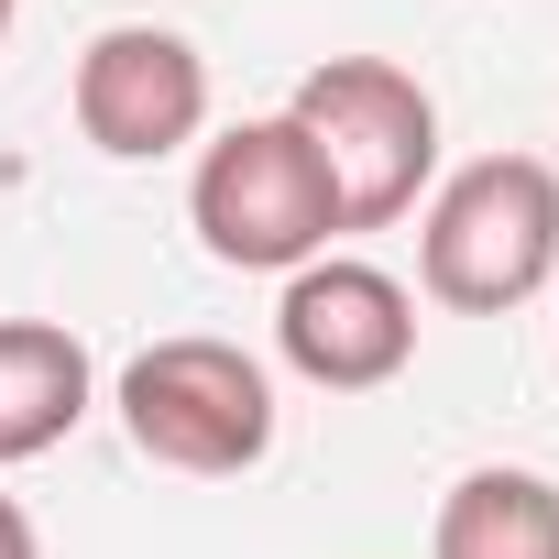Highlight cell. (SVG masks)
I'll return each mask as SVG.
<instances>
[{
  "mask_svg": "<svg viewBox=\"0 0 559 559\" xmlns=\"http://www.w3.org/2000/svg\"><path fill=\"white\" fill-rule=\"evenodd\" d=\"M559 274V165L548 154H472L439 176L417 219V286L450 319H504Z\"/></svg>",
  "mask_w": 559,
  "mask_h": 559,
  "instance_id": "6da1fadb",
  "label": "cell"
},
{
  "mask_svg": "<svg viewBox=\"0 0 559 559\" xmlns=\"http://www.w3.org/2000/svg\"><path fill=\"white\" fill-rule=\"evenodd\" d=\"M286 121L308 132L330 198H341V230H384L417 209V187L439 176V99L395 67V56H330L297 78Z\"/></svg>",
  "mask_w": 559,
  "mask_h": 559,
  "instance_id": "7a4b0ae2",
  "label": "cell"
},
{
  "mask_svg": "<svg viewBox=\"0 0 559 559\" xmlns=\"http://www.w3.org/2000/svg\"><path fill=\"white\" fill-rule=\"evenodd\" d=\"M121 439L154 461V472H187V483H230L274 450V373L241 352V341H154L121 362Z\"/></svg>",
  "mask_w": 559,
  "mask_h": 559,
  "instance_id": "3957f363",
  "label": "cell"
},
{
  "mask_svg": "<svg viewBox=\"0 0 559 559\" xmlns=\"http://www.w3.org/2000/svg\"><path fill=\"white\" fill-rule=\"evenodd\" d=\"M187 219H198V252L230 263V274H297V263L330 252L341 198H330L308 132L274 110V121H230L219 143H198Z\"/></svg>",
  "mask_w": 559,
  "mask_h": 559,
  "instance_id": "277c9868",
  "label": "cell"
},
{
  "mask_svg": "<svg viewBox=\"0 0 559 559\" xmlns=\"http://www.w3.org/2000/svg\"><path fill=\"white\" fill-rule=\"evenodd\" d=\"M274 352L319 395H373V384H395L417 362V297L362 252H319L274 297Z\"/></svg>",
  "mask_w": 559,
  "mask_h": 559,
  "instance_id": "5b68a950",
  "label": "cell"
},
{
  "mask_svg": "<svg viewBox=\"0 0 559 559\" xmlns=\"http://www.w3.org/2000/svg\"><path fill=\"white\" fill-rule=\"evenodd\" d=\"M67 99H78L88 154L165 165V154H187L209 132V56L187 34H165V23H110V34H88Z\"/></svg>",
  "mask_w": 559,
  "mask_h": 559,
  "instance_id": "8992f818",
  "label": "cell"
},
{
  "mask_svg": "<svg viewBox=\"0 0 559 559\" xmlns=\"http://www.w3.org/2000/svg\"><path fill=\"white\" fill-rule=\"evenodd\" d=\"M99 406L88 341L56 319H0V461H45Z\"/></svg>",
  "mask_w": 559,
  "mask_h": 559,
  "instance_id": "52a82bcc",
  "label": "cell"
},
{
  "mask_svg": "<svg viewBox=\"0 0 559 559\" xmlns=\"http://www.w3.org/2000/svg\"><path fill=\"white\" fill-rule=\"evenodd\" d=\"M428 559H559V483L548 472H515V461L461 472L439 493Z\"/></svg>",
  "mask_w": 559,
  "mask_h": 559,
  "instance_id": "ba28073f",
  "label": "cell"
},
{
  "mask_svg": "<svg viewBox=\"0 0 559 559\" xmlns=\"http://www.w3.org/2000/svg\"><path fill=\"white\" fill-rule=\"evenodd\" d=\"M0 559H34V515H23L12 493H0Z\"/></svg>",
  "mask_w": 559,
  "mask_h": 559,
  "instance_id": "9c48e42d",
  "label": "cell"
},
{
  "mask_svg": "<svg viewBox=\"0 0 559 559\" xmlns=\"http://www.w3.org/2000/svg\"><path fill=\"white\" fill-rule=\"evenodd\" d=\"M12 12H23V0H0V45H12Z\"/></svg>",
  "mask_w": 559,
  "mask_h": 559,
  "instance_id": "30bf717a",
  "label": "cell"
}]
</instances>
